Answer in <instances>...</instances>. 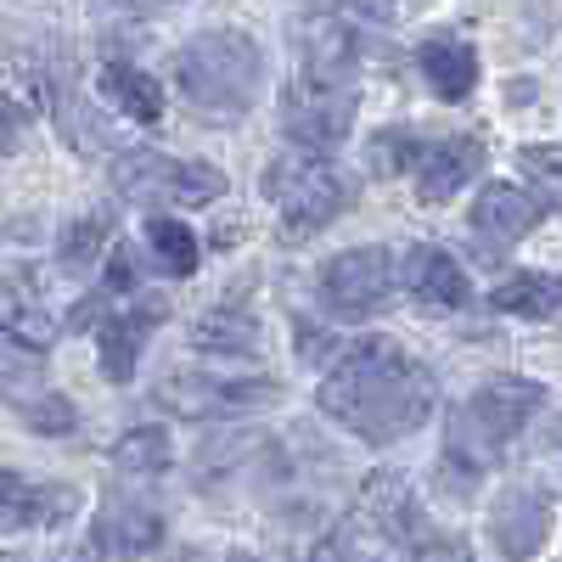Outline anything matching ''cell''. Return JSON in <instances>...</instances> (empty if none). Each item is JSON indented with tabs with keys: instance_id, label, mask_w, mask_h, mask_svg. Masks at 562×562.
Masks as SVG:
<instances>
[{
	"instance_id": "21",
	"label": "cell",
	"mask_w": 562,
	"mask_h": 562,
	"mask_svg": "<svg viewBox=\"0 0 562 562\" xmlns=\"http://www.w3.org/2000/svg\"><path fill=\"white\" fill-rule=\"evenodd\" d=\"M192 349L198 355H225V360H248V355H259V321L237 315V310H214V315L192 321Z\"/></svg>"
},
{
	"instance_id": "24",
	"label": "cell",
	"mask_w": 562,
	"mask_h": 562,
	"mask_svg": "<svg viewBox=\"0 0 562 562\" xmlns=\"http://www.w3.org/2000/svg\"><path fill=\"white\" fill-rule=\"evenodd\" d=\"M147 243H153V259H158V270H169V276H192L198 270V237L186 231L180 220H147Z\"/></svg>"
},
{
	"instance_id": "8",
	"label": "cell",
	"mask_w": 562,
	"mask_h": 562,
	"mask_svg": "<svg viewBox=\"0 0 562 562\" xmlns=\"http://www.w3.org/2000/svg\"><path fill=\"white\" fill-rule=\"evenodd\" d=\"M389 288H394V265L383 248H349L338 259H326V270H321V304L338 321L378 315L389 304Z\"/></svg>"
},
{
	"instance_id": "22",
	"label": "cell",
	"mask_w": 562,
	"mask_h": 562,
	"mask_svg": "<svg viewBox=\"0 0 562 562\" xmlns=\"http://www.w3.org/2000/svg\"><path fill=\"white\" fill-rule=\"evenodd\" d=\"M304 63H315V68H344V74H349V63H355V29H349L344 18H315V23H304Z\"/></svg>"
},
{
	"instance_id": "17",
	"label": "cell",
	"mask_w": 562,
	"mask_h": 562,
	"mask_svg": "<svg viewBox=\"0 0 562 562\" xmlns=\"http://www.w3.org/2000/svg\"><path fill=\"white\" fill-rule=\"evenodd\" d=\"M405 288H411V299L439 304V310H461L467 299H473V293H467L461 265L445 248H411L405 254Z\"/></svg>"
},
{
	"instance_id": "27",
	"label": "cell",
	"mask_w": 562,
	"mask_h": 562,
	"mask_svg": "<svg viewBox=\"0 0 562 562\" xmlns=\"http://www.w3.org/2000/svg\"><path fill=\"white\" fill-rule=\"evenodd\" d=\"M23 422L34 434H74V405L63 394H40V400L23 405Z\"/></svg>"
},
{
	"instance_id": "25",
	"label": "cell",
	"mask_w": 562,
	"mask_h": 562,
	"mask_svg": "<svg viewBox=\"0 0 562 562\" xmlns=\"http://www.w3.org/2000/svg\"><path fill=\"white\" fill-rule=\"evenodd\" d=\"M108 237H113V220H108V214H85V220H74V225L63 231V243H57L63 270H85V265H97V254L108 248Z\"/></svg>"
},
{
	"instance_id": "29",
	"label": "cell",
	"mask_w": 562,
	"mask_h": 562,
	"mask_svg": "<svg viewBox=\"0 0 562 562\" xmlns=\"http://www.w3.org/2000/svg\"><path fill=\"white\" fill-rule=\"evenodd\" d=\"M23 135H29V113L12 97H0V153H18Z\"/></svg>"
},
{
	"instance_id": "12",
	"label": "cell",
	"mask_w": 562,
	"mask_h": 562,
	"mask_svg": "<svg viewBox=\"0 0 562 562\" xmlns=\"http://www.w3.org/2000/svg\"><path fill=\"white\" fill-rule=\"evenodd\" d=\"M479 164H484V140H473V135H456V140H439V147H422V158H416V198L422 203L456 198L461 186L479 175Z\"/></svg>"
},
{
	"instance_id": "4",
	"label": "cell",
	"mask_w": 562,
	"mask_h": 562,
	"mask_svg": "<svg viewBox=\"0 0 562 562\" xmlns=\"http://www.w3.org/2000/svg\"><path fill=\"white\" fill-rule=\"evenodd\" d=\"M355 108H360V90L344 68L299 63L288 97H281V135L310 153H338L355 130Z\"/></svg>"
},
{
	"instance_id": "3",
	"label": "cell",
	"mask_w": 562,
	"mask_h": 562,
	"mask_svg": "<svg viewBox=\"0 0 562 562\" xmlns=\"http://www.w3.org/2000/svg\"><path fill=\"white\" fill-rule=\"evenodd\" d=\"M175 74L198 113H209L214 124H237L265 85V52L243 29H209L180 52Z\"/></svg>"
},
{
	"instance_id": "13",
	"label": "cell",
	"mask_w": 562,
	"mask_h": 562,
	"mask_svg": "<svg viewBox=\"0 0 562 562\" xmlns=\"http://www.w3.org/2000/svg\"><path fill=\"white\" fill-rule=\"evenodd\" d=\"M540 225V198H529L524 186H506V180H490L479 203H473V231L490 243H518Z\"/></svg>"
},
{
	"instance_id": "26",
	"label": "cell",
	"mask_w": 562,
	"mask_h": 562,
	"mask_svg": "<svg viewBox=\"0 0 562 562\" xmlns=\"http://www.w3.org/2000/svg\"><path fill=\"white\" fill-rule=\"evenodd\" d=\"M518 164H524V175H529L535 192H540L551 209H562V147H524Z\"/></svg>"
},
{
	"instance_id": "2",
	"label": "cell",
	"mask_w": 562,
	"mask_h": 562,
	"mask_svg": "<svg viewBox=\"0 0 562 562\" xmlns=\"http://www.w3.org/2000/svg\"><path fill=\"white\" fill-rule=\"evenodd\" d=\"M546 389L529 378H490L484 389H473L445 422V461L450 473H495L506 461L512 439L524 434V422L540 411Z\"/></svg>"
},
{
	"instance_id": "7",
	"label": "cell",
	"mask_w": 562,
	"mask_h": 562,
	"mask_svg": "<svg viewBox=\"0 0 562 562\" xmlns=\"http://www.w3.org/2000/svg\"><path fill=\"white\" fill-rule=\"evenodd\" d=\"M355 529L371 535V546H383V551H411L422 557V546H428V524H422V512L411 501V484L405 473H371L360 501H355Z\"/></svg>"
},
{
	"instance_id": "20",
	"label": "cell",
	"mask_w": 562,
	"mask_h": 562,
	"mask_svg": "<svg viewBox=\"0 0 562 562\" xmlns=\"http://www.w3.org/2000/svg\"><path fill=\"white\" fill-rule=\"evenodd\" d=\"M102 97H108L124 119H135V124H158V119H164V90H158V79L140 74V68H130V63H108V68H102Z\"/></svg>"
},
{
	"instance_id": "1",
	"label": "cell",
	"mask_w": 562,
	"mask_h": 562,
	"mask_svg": "<svg viewBox=\"0 0 562 562\" xmlns=\"http://www.w3.org/2000/svg\"><path fill=\"white\" fill-rule=\"evenodd\" d=\"M315 405L366 445H394L416 434L434 411V371L411 360L394 338H366L321 378Z\"/></svg>"
},
{
	"instance_id": "5",
	"label": "cell",
	"mask_w": 562,
	"mask_h": 562,
	"mask_svg": "<svg viewBox=\"0 0 562 562\" xmlns=\"http://www.w3.org/2000/svg\"><path fill=\"white\" fill-rule=\"evenodd\" d=\"M265 192L281 214V225L293 231V237H304V231H321V225H333L344 209H349V180L326 164V153H288V158H276L270 175H265Z\"/></svg>"
},
{
	"instance_id": "15",
	"label": "cell",
	"mask_w": 562,
	"mask_h": 562,
	"mask_svg": "<svg viewBox=\"0 0 562 562\" xmlns=\"http://www.w3.org/2000/svg\"><path fill=\"white\" fill-rule=\"evenodd\" d=\"M416 68H422V79H428V90L439 102H461L467 90L479 85V52L467 40H450V34H434L428 45H422Z\"/></svg>"
},
{
	"instance_id": "28",
	"label": "cell",
	"mask_w": 562,
	"mask_h": 562,
	"mask_svg": "<svg viewBox=\"0 0 562 562\" xmlns=\"http://www.w3.org/2000/svg\"><path fill=\"white\" fill-rule=\"evenodd\" d=\"M416 158H422V147L411 135H378L371 140V169H383V175H400V169H416Z\"/></svg>"
},
{
	"instance_id": "23",
	"label": "cell",
	"mask_w": 562,
	"mask_h": 562,
	"mask_svg": "<svg viewBox=\"0 0 562 562\" xmlns=\"http://www.w3.org/2000/svg\"><path fill=\"white\" fill-rule=\"evenodd\" d=\"M113 467H119V473H130V479L164 473V467H169V434L164 428H130L113 445Z\"/></svg>"
},
{
	"instance_id": "14",
	"label": "cell",
	"mask_w": 562,
	"mask_h": 562,
	"mask_svg": "<svg viewBox=\"0 0 562 562\" xmlns=\"http://www.w3.org/2000/svg\"><path fill=\"white\" fill-rule=\"evenodd\" d=\"M164 321V304H135V310H119L102 321V333H97V349H102V371L113 383H130L135 378V360H140V344L153 338V326Z\"/></svg>"
},
{
	"instance_id": "6",
	"label": "cell",
	"mask_w": 562,
	"mask_h": 562,
	"mask_svg": "<svg viewBox=\"0 0 562 562\" xmlns=\"http://www.w3.org/2000/svg\"><path fill=\"white\" fill-rule=\"evenodd\" d=\"M113 186L130 203H147V209H203V203L225 198V175L214 164H186V158H164V153L113 158Z\"/></svg>"
},
{
	"instance_id": "19",
	"label": "cell",
	"mask_w": 562,
	"mask_h": 562,
	"mask_svg": "<svg viewBox=\"0 0 562 562\" xmlns=\"http://www.w3.org/2000/svg\"><path fill=\"white\" fill-rule=\"evenodd\" d=\"M490 304H495L501 315H524V321H557V315H562V276H540V270L506 276L501 288L490 293Z\"/></svg>"
},
{
	"instance_id": "16",
	"label": "cell",
	"mask_w": 562,
	"mask_h": 562,
	"mask_svg": "<svg viewBox=\"0 0 562 562\" xmlns=\"http://www.w3.org/2000/svg\"><path fill=\"white\" fill-rule=\"evenodd\" d=\"M164 540V518L140 501H108L97 518V551L108 557H140Z\"/></svg>"
},
{
	"instance_id": "10",
	"label": "cell",
	"mask_w": 562,
	"mask_h": 562,
	"mask_svg": "<svg viewBox=\"0 0 562 562\" xmlns=\"http://www.w3.org/2000/svg\"><path fill=\"white\" fill-rule=\"evenodd\" d=\"M490 535L501 557H535L551 535V495L540 484H506L490 506Z\"/></svg>"
},
{
	"instance_id": "11",
	"label": "cell",
	"mask_w": 562,
	"mask_h": 562,
	"mask_svg": "<svg viewBox=\"0 0 562 562\" xmlns=\"http://www.w3.org/2000/svg\"><path fill=\"white\" fill-rule=\"evenodd\" d=\"M74 506H79V490H40V484H29V479L0 467V535L57 529Z\"/></svg>"
},
{
	"instance_id": "18",
	"label": "cell",
	"mask_w": 562,
	"mask_h": 562,
	"mask_svg": "<svg viewBox=\"0 0 562 562\" xmlns=\"http://www.w3.org/2000/svg\"><path fill=\"white\" fill-rule=\"evenodd\" d=\"M0 338H12V344H23V349H45L57 338V321L40 310V299L23 288V281H12V276H0Z\"/></svg>"
},
{
	"instance_id": "9",
	"label": "cell",
	"mask_w": 562,
	"mask_h": 562,
	"mask_svg": "<svg viewBox=\"0 0 562 562\" xmlns=\"http://www.w3.org/2000/svg\"><path fill=\"white\" fill-rule=\"evenodd\" d=\"M281 389L270 378L248 383V378H203V371H175L158 383V405H169L175 416H220V411H254V405H276Z\"/></svg>"
}]
</instances>
